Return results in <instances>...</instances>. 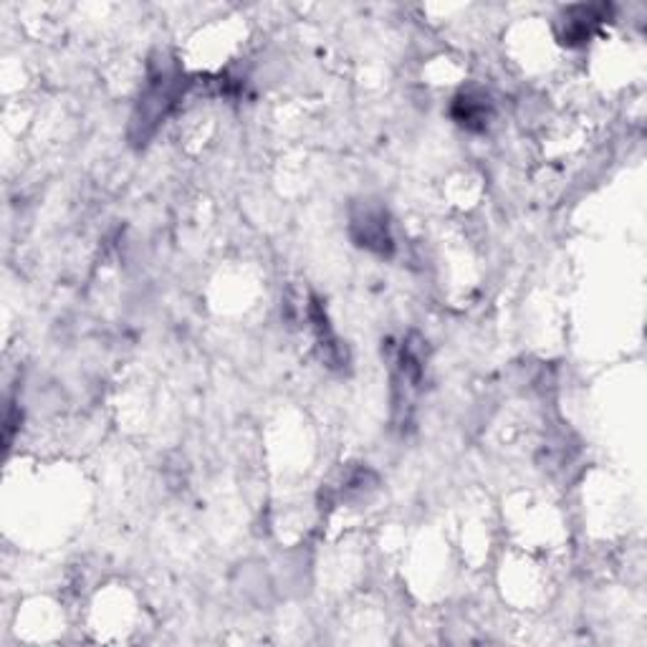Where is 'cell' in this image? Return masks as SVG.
Returning <instances> with one entry per match:
<instances>
[{
	"instance_id": "cell-1",
	"label": "cell",
	"mask_w": 647,
	"mask_h": 647,
	"mask_svg": "<svg viewBox=\"0 0 647 647\" xmlns=\"http://www.w3.org/2000/svg\"><path fill=\"white\" fill-rule=\"evenodd\" d=\"M182 74L170 64H162L157 74L147 81V89L140 99V109L134 114V129H140V140L155 132L157 124L170 114V109L182 97Z\"/></svg>"
},
{
	"instance_id": "cell-2",
	"label": "cell",
	"mask_w": 647,
	"mask_h": 647,
	"mask_svg": "<svg viewBox=\"0 0 647 647\" xmlns=\"http://www.w3.org/2000/svg\"><path fill=\"white\" fill-rule=\"evenodd\" d=\"M352 228L362 230V233H354L359 246L372 248V251L377 253H385V248L392 246L390 230H387L385 215H382L380 208H364L362 213L354 215Z\"/></svg>"
},
{
	"instance_id": "cell-3",
	"label": "cell",
	"mask_w": 647,
	"mask_h": 647,
	"mask_svg": "<svg viewBox=\"0 0 647 647\" xmlns=\"http://www.w3.org/2000/svg\"><path fill=\"white\" fill-rule=\"evenodd\" d=\"M491 114V99L483 91H460L453 102L455 122L463 124L466 129H486Z\"/></svg>"
},
{
	"instance_id": "cell-4",
	"label": "cell",
	"mask_w": 647,
	"mask_h": 647,
	"mask_svg": "<svg viewBox=\"0 0 647 647\" xmlns=\"http://www.w3.org/2000/svg\"><path fill=\"white\" fill-rule=\"evenodd\" d=\"M605 11L602 6H574L564 16V43H584L592 36L594 26L602 21L599 13Z\"/></svg>"
}]
</instances>
